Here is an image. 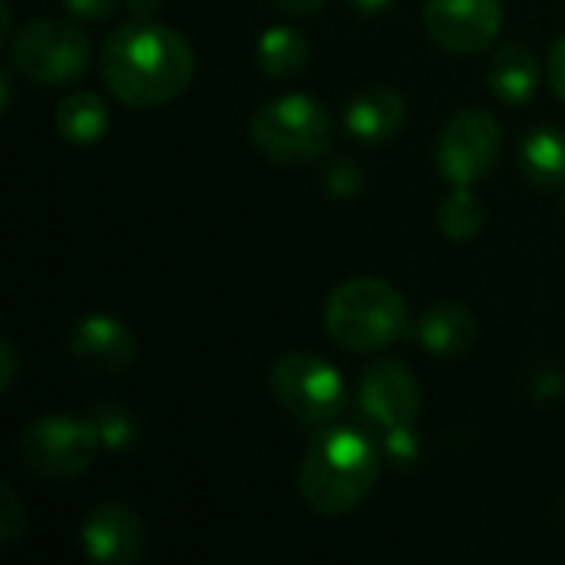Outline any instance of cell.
<instances>
[{
    "instance_id": "obj_26",
    "label": "cell",
    "mask_w": 565,
    "mask_h": 565,
    "mask_svg": "<svg viewBox=\"0 0 565 565\" xmlns=\"http://www.w3.org/2000/svg\"><path fill=\"white\" fill-rule=\"evenodd\" d=\"M0 391H10L13 387V377H17V351L10 341H0Z\"/></svg>"
},
{
    "instance_id": "obj_27",
    "label": "cell",
    "mask_w": 565,
    "mask_h": 565,
    "mask_svg": "<svg viewBox=\"0 0 565 565\" xmlns=\"http://www.w3.org/2000/svg\"><path fill=\"white\" fill-rule=\"evenodd\" d=\"M278 10H285V13H291V17H311V13H318L328 0H271Z\"/></svg>"
},
{
    "instance_id": "obj_24",
    "label": "cell",
    "mask_w": 565,
    "mask_h": 565,
    "mask_svg": "<svg viewBox=\"0 0 565 565\" xmlns=\"http://www.w3.org/2000/svg\"><path fill=\"white\" fill-rule=\"evenodd\" d=\"M79 20H106L119 10L122 0H60Z\"/></svg>"
},
{
    "instance_id": "obj_7",
    "label": "cell",
    "mask_w": 565,
    "mask_h": 565,
    "mask_svg": "<svg viewBox=\"0 0 565 565\" xmlns=\"http://www.w3.org/2000/svg\"><path fill=\"white\" fill-rule=\"evenodd\" d=\"M103 450V437L89 417H43L17 440L20 463L43 480H70L86 473Z\"/></svg>"
},
{
    "instance_id": "obj_28",
    "label": "cell",
    "mask_w": 565,
    "mask_h": 565,
    "mask_svg": "<svg viewBox=\"0 0 565 565\" xmlns=\"http://www.w3.org/2000/svg\"><path fill=\"white\" fill-rule=\"evenodd\" d=\"M126 3H129V10H132L136 20H149L162 7V0H126Z\"/></svg>"
},
{
    "instance_id": "obj_6",
    "label": "cell",
    "mask_w": 565,
    "mask_h": 565,
    "mask_svg": "<svg viewBox=\"0 0 565 565\" xmlns=\"http://www.w3.org/2000/svg\"><path fill=\"white\" fill-rule=\"evenodd\" d=\"M10 63L40 86H73L89 66V40L79 26L40 17L10 33Z\"/></svg>"
},
{
    "instance_id": "obj_25",
    "label": "cell",
    "mask_w": 565,
    "mask_h": 565,
    "mask_svg": "<svg viewBox=\"0 0 565 565\" xmlns=\"http://www.w3.org/2000/svg\"><path fill=\"white\" fill-rule=\"evenodd\" d=\"M546 76L553 93L565 103V33L550 46V60H546Z\"/></svg>"
},
{
    "instance_id": "obj_15",
    "label": "cell",
    "mask_w": 565,
    "mask_h": 565,
    "mask_svg": "<svg viewBox=\"0 0 565 565\" xmlns=\"http://www.w3.org/2000/svg\"><path fill=\"white\" fill-rule=\"evenodd\" d=\"M543 79L540 60L526 43H503L490 63V89L510 106H523L536 96Z\"/></svg>"
},
{
    "instance_id": "obj_9",
    "label": "cell",
    "mask_w": 565,
    "mask_h": 565,
    "mask_svg": "<svg viewBox=\"0 0 565 565\" xmlns=\"http://www.w3.org/2000/svg\"><path fill=\"white\" fill-rule=\"evenodd\" d=\"M420 404H424V394L407 364L384 358V361H374L361 374L358 407H361V417L374 424L377 434L417 427Z\"/></svg>"
},
{
    "instance_id": "obj_23",
    "label": "cell",
    "mask_w": 565,
    "mask_h": 565,
    "mask_svg": "<svg viewBox=\"0 0 565 565\" xmlns=\"http://www.w3.org/2000/svg\"><path fill=\"white\" fill-rule=\"evenodd\" d=\"M26 530V516H23V503L20 497L13 493L10 483L0 487V543H17L20 533Z\"/></svg>"
},
{
    "instance_id": "obj_22",
    "label": "cell",
    "mask_w": 565,
    "mask_h": 565,
    "mask_svg": "<svg viewBox=\"0 0 565 565\" xmlns=\"http://www.w3.org/2000/svg\"><path fill=\"white\" fill-rule=\"evenodd\" d=\"M321 182H324V189H328L331 199H351V195H358L361 185H364V179H361V172H358V166H354L351 159H334V162L324 169Z\"/></svg>"
},
{
    "instance_id": "obj_29",
    "label": "cell",
    "mask_w": 565,
    "mask_h": 565,
    "mask_svg": "<svg viewBox=\"0 0 565 565\" xmlns=\"http://www.w3.org/2000/svg\"><path fill=\"white\" fill-rule=\"evenodd\" d=\"M348 3L361 13H384L394 0H348Z\"/></svg>"
},
{
    "instance_id": "obj_2",
    "label": "cell",
    "mask_w": 565,
    "mask_h": 565,
    "mask_svg": "<svg viewBox=\"0 0 565 565\" xmlns=\"http://www.w3.org/2000/svg\"><path fill=\"white\" fill-rule=\"evenodd\" d=\"M381 463V444H374L364 430L321 427L301 460V497L324 520L348 516L377 487Z\"/></svg>"
},
{
    "instance_id": "obj_19",
    "label": "cell",
    "mask_w": 565,
    "mask_h": 565,
    "mask_svg": "<svg viewBox=\"0 0 565 565\" xmlns=\"http://www.w3.org/2000/svg\"><path fill=\"white\" fill-rule=\"evenodd\" d=\"M487 222V205L473 192V185H454L450 195H444L437 209V225L450 242H470L483 232Z\"/></svg>"
},
{
    "instance_id": "obj_21",
    "label": "cell",
    "mask_w": 565,
    "mask_h": 565,
    "mask_svg": "<svg viewBox=\"0 0 565 565\" xmlns=\"http://www.w3.org/2000/svg\"><path fill=\"white\" fill-rule=\"evenodd\" d=\"M381 454H384V460H387V463H394V467H414V463H417V457H420L417 427L381 434Z\"/></svg>"
},
{
    "instance_id": "obj_20",
    "label": "cell",
    "mask_w": 565,
    "mask_h": 565,
    "mask_svg": "<svg viewBox=\"0 0 565 565\" xmlns=\"http://www.w3.org/2000/svg\"><path fill=\"white\" fill-rule=\"evenodd\" d=\"M89 420L96 424L99 437H103V447L113 450V454H122L136 444V417L129 407L122 404H99Z\"/></svg>"
},
{
    "instance_id": "obj_11",
    "label": "cell",
    "mask_w": 565,
    "mask_h": 565,
    "mask_svg": "<svg viewBox=\"0 0 565 565\" xmlns=\"http://www.w3.org/2000/svg\"><path fill=\"white\" fill-rule=\"evenodd\" d=\"M79 546L89 563L136 565L146 553V526L132 507L106 500L86 513L79 526Z\"/></svg>"
},
{
    "instance_id": "obj_30",
    "label": "cell",
    "mask_w": 565,
    "mask_h": 565,
    "mask_svg": "<svg viewBox=\"0 0 565 565\" xmlns=\"http://www.w3.org/2000/svg\"><path fill=\"white\" fill-rule=\"evenodd\" d=\"M563 516H565V503H563Z\"/></svg>"
},
{
    "instance_id": "obj_18",
    "label": "cell",
    "mask_w": 565,
    "mask_h": 565,
    "mask_svg": "<svg viewBox=\"0 0 565 565\" xmlns=\"http://www.w3.org/2000/svg\"><path fill=\"white\" fill-rule=\"evenodd\" d=\"M308 56H311V46H308L305 33L288 23H275V26L262 30L258 43H255V63L271 79H288V76L301 73Z\"/></svg>"
},
{
    "instance_id": "obj_5",
    "label": "cell",
    "mask_w": 565,
    "mask_h": 565,
    "mask_svg": "<svg viewBox=\"0 0 565 565\" xmlns=\"http://www.w3.org/2000/svg\"><path fill=\"white\" fill-rule=\"evenodd\" d=\"M268 387L278 407L311 430L331 427L348 404V387L338 367L308 351L281 354L268 371Z\"/></svg>"
},
{
    "instance_id": "obj_14",
    "label": "cell",
    "mask_w": 565,
    "mask_h": 565,
    "mask_svg": "<svg viewBox=\"0 0 565 565\" xmlns=\"http://www.w3.org/2000/svg\"><path fill=\"white\" fill-rule=\"evenodd\" d=\"M411 338L437 361L463 358L477 344V318L457 301H434L411 324Z\"/></svg>"
},
{
    "instance_id": "obj_10",
    "label": "cell",
    "mask_w": 565,
    "mask_h": 565,
    "mask_svg": "<svg viewBox=\"0 0 565 565\" xmlns=\"http://www.w3.org/2000/svg\"><path fill=\"white\" fill-rule=\"evenodd\" d=\"M427 33L437 46L450 53H480L503 30L500 0H427L424 7Z\"/></svg>"
},
{
    "instance_id": "obj_4",
    "label": "cell",
    "mask_w": 565,
    "mask_h": 565,
    "mask_svg": "<svg viewBox=\"0 0 565 565\" xmlns=\"http://www.w3.org/2000/svg\"><path fill=\"white\" fill-rule=\"evenodd\" d=\"M258 156L275 166L315 162L334 139V116L308 93H285L262 103L248 122Z\"/></svg>"
},
{
    "instance_id": "obj_1",
    "label": "cell",
    "mask_w": 565,
    "mask_h": 565,
    "mask_svg": "<svg viewBox=\"0 0 565 565\" xmlns=\"http://www.w3.org/2000/svg\"><path fill=\"white\" fill-rule=\"evenodd\" d=\"M99 76L116 103L129 109H156L189 89L195 76V50L166 23L132 20L106 36Z\"/></svg>"
},
{
    "instance_id": "obj_12",
    "label": "cell",
    "mask_w": 565,
    "mask_h": 565,
    "mask_svg": "<svg viewBox=\"0 0 565 565\" xmlns=\"http://www.w3.org/2000/svg\"><path fill=\"white\" fill-rule=\"evenodd\" d=\"M70 354L89 371L116 374L136 361V338L113 315H86L70 331Z\"/></svg>"
},
{
    "instance_id": "obj_3",
    "label": "cell",
    "mask_w": 565,
    "mask_h": 565,
    "mask_svg": "<svg viewBox=\"0 0 565 565\" xmlns=\"http://www.w3.org/2000/svg\"><path fill=\"white\" fill-rule=\"evenodd\" d=\"M324 331L344 351H384L397 338L411 334L407 301L384 278H351L331 291L324 305Z\"/></svg>"
},
{
    "instance_id": "obj_31",
    "label": "cell",
    "mask_w": 565,
    "mask_h": 565,
    "mask_svg": "<svg viewBox=\"0 0 565 565\" xmlns=\"http://www.w3.org/2000/svg\"><path fill=\"white\" fill-rule=\"evenodd\" d=\"M563 212H565V199H563Z\"/></svg>"
},
{
    "instance_id": "obj_13",
    "label": "cell",
    "mask_w": 565,
    "mask_h": 565,
    "mask_svg": "<svg viewBox=\"0 0 565 565\" xmlns=\"http://www.w3.org/2000/svg\"><path fill=\"white\" fill-rule=\"evenodd\" d=\"M407 119V103L404 96L387 86V83H371L364 89H358L344 109V126L358 142L367 146H384L391 142Z\"/></svg>"
},
{
    "instance_id": "obj_16",
    "label": "cell",
    "mask_w": 565,
    "mask_h": 565,
    "mask_svg": "<svg viewBox=\"0 0 565 565\" xmlns=\"http://www.w3.org/2000/svg\"><path fill=\"white\" fill-rule=\"evenodd\" d=\"M520 169L536 189H563L565 185V129L540 126L523 136Z\"/></svg>"
},
{
    "instance_id": "obj_17",
    "label": "cell",
    "mask_w": 565,
    "mask_h": 565,
    "mask_svg": "<svg viewBox=\"0 0 565 565\" xmlns=\"http://www.w3.org/2000/svg\"><path fill=\"white\" fill-rule=\"evenodd\" d=\"M56 132L70 146H96L109 132L106 103L89 89H76V93L63 96L56 106Z\"/></svg>"
},
{
    "instance_id": "obj_8",
    "label": "cell",
    "mask_w": 565,
    "mask_h": 565,
    "mask_svg": "<svg viewBox=\"0 0 565 565\" xmlns=\"http://www.w3.org/2000/svg\"><path fill=\"white\" fill-rule=\"evenodd\" d=\"M503 152V126L490 109H463L437 136V169L450 185H477Z\"/></svg>"
}]
</instances>
